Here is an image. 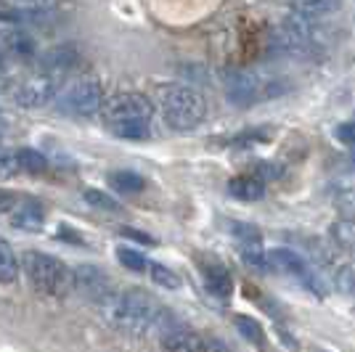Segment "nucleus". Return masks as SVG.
Returning a JSON list of instances; mask_svg holds the SVG:
<instances>
[{
  "mask_svg": "<svg viewBox=\"0 0 355 352\" xmlns=\"http://www.w3.org/2000/svg\"><path fill=\"white\" fill-rule=\"evenodd\" d=\"M98 313L112 328L130 337H164L178 328L175 318L167 313V308L157 305L151 297L141 292H109L98 302Z\"/></svg>",
  "mask_w": 355,
  "mask_h": 352,
  "instance_id": "f257e3e1",
  "label": "nucleus"
},
{
  "mask_svg": "<svg viewBox=\"0 0 355 352\" xmlns=\"http://www.w3.org/2000/svg\"><path fill=\"white\" fill-rule=\"evenodd\" d=\"M109 130L125 141H146L151 132V103L138 93H119L104 106Z\"/></svg>",
  "mask_w": 355,
  "mask_h": 352,
  "instance_id": "f03ea898",
  "label": "nucleus"
},
{
  "mask_svg": "<svg viewBox=\"0 0 355 352\" xmlns=\"http://www.w3.org/2000/svg\"><path fill=\"white\" fill-rule=\"evenodd\" d=\"M159 112L173 130H193L207 117V103L199 90L189 85H162L159 88Z\"/></svg>",
  "mask_w": 355,
  "mask_h": 352,
  "instance_id": "7ed1b4c3",
  "label": "nucleus"
},
{
  "mask_svg": "<svg viewBox=\"0 0 355 352\" xmlns=\"http://www.w3.org/2000/svg\"><path fill=\"white\" fill-rule=\"evenodd\" d=\"M21 267L27 273L30 286L37 294L45 297H61L74 286L72 270L61 263L59 257L45 254V252H24L21 254Z\"/></svg>",
  "mask_w": 355,
  "mask_h": 352,
  "instance_id": "20e7f679",
  "label": "nucleus"
},
{
  "mask_svg": "<svg viewBox=\"0 0 355 352\" xmlns=\"http://www.w3.org/2000/svg\"><path fill=\"white\" fill-rule=\"evenodd\" d=\"M223 88L231 103L236 106H252L257 101H270L276 96H282L286 85L279 82V77H270L257 69H236L223 77Z\"/></svg>",
  "mask_w": 355,
  "mask_h": 352,
  "instance_id": "39448f33",
  "label": "nucleus"
},
{
  "mask_svg": "<svg viewBox=\"0 0 355 352\" xmlns=\"http://www.w3.org/2000/svg\"><path fill=\"white\" fill-rule=\"evenodd\" d=\"M56 103L61 112H67L72 117H93L104 106V88L96 77L83 74V77L72 80L64 90H59Z\"/></svg>",
  "mask_w": 355,
  "mask_h": 352,
  "instance_id": "423d86ee",
  "label": "nucleus"
},
{
  "mask_svg": "<svg viewBox=\"0 0 355 352\" xmlns=\"http://www.w3.org/2000/svg\"><path fill=\"white\" fill-rule=\"evenodd\" d=\"M56 80H59V77L45 74V72H37L35 77H27L14 93L16 103L24 106V109H40V106H45L51 98L59 96V82H56Z\"/></svg>",
  "mask_w": 355,
  "mask_h": 352,
  "instance_id": "0eeeda50",
  "label": "nucleus"
},
{
  "mask_svg": "<svg viewBox=\"0 0 355 352\" xmlns=\"http://www.w3.org/2000/svg\"><path fill=\"white\" fill-rule=\"evenodd\" d=\"M72 279H74V289L83 294V297H88V299H96V302H101L106 294L114 292L112 279L106 276L98 265H77L72 270Z\"/></svg>",
  "mask_w": 355,
  "mask_h": 352,
  "instance_id": "6e6552de",
  "label": "nucleus"
},
{
  "mask_svg": "<svg viewBox=\"0 0 355 352\" xmlns=\"http://www.w3.org/2000/svg\"><path fill=\"white\" fill-rule=\"evenodd\" d=\"M77 48L69 43L64 45H53V48H48L45 53L37 56V69L45 74H53V77H61V74H67L72 69L74 64H77Z\"/></svg>",
  "mask_w": 355,
  "mask_h": 352,
  "instance_id": "1a4fd4ad",
  "label": "nucleus"
},
{
  "mask_svg": "<svg viewBox=\"0 0 355 352\" xmlns=\"http://www.w3.org/2000/svg\"><path fill=\"white\" fill-rule=\"evenodd\" d=\"M270 263L276 265V267H282L286 276H292V279L302 281V283H308L313 289H318V281H315V273H313V267L297 252H289V249H276L270 252Z\"/></svg>",
  "mask_w": 355,
  "mask_h": 352,
  "instance_id": "9d476101",
  "label": "nucleus"
},
{
  "mask_svg": "<svg viewBox=\"0 0 355 352\" xmlns=\"http://www.w3.org/2000/svg\"><path fill=\"white\" fill-rule=\"evenodd\" d=\"M8 215H11V222H14L16 228H21V231H32V234L43 231L45 212H43V206L37 204V202H32V199L19 202Z\"/></svg>",
  "mask_w": 355,
  "mask_h": 352,
  "instance_id": "9b49d317",
  "label": "nucleus"
},
{
  "mask_svg": "<svg viewBox=\"0 0 355 352\" xmlns=\"http://www.w3.org/2000/svg\"><path fill=\"white\" fill-rule=\"evenodd\" d=\"M228 193L234 196V199H241V202H257V199H263V193H266V183L260 180V177H234L231 183H228Z\"/></svg>",
  "mask_w": 355,
  "mask_h": 352,
  "instance_id": "f8f14e48",
  "label": "nucleus"
},
{
  "mask_svg": "<svg viewBox=\"0 0 355 352\" xmlns=\"http://www.w3.org/2000/svg\"><path fill=\"white\" fill-rule=\"evenodd\" d=\"M202 276H205L207 289L215 294V297H231L234 281H231V273H228L223 265H205V267H202Z\"/></svg>",
  "mask_w": 355,
  "mask_h": 352,
  "instance_id": "ddd939ff",
  "label": "nucleus"
},
{
  "mask_svg": "<svg viewBox=\"0 0 355 352\" xmlns=\"http://www.w3.org/2000/svg\"><path fill=\"white\" fill-rule=\"evenodd\" d=\"M19 260H16V252L14 247L6 241V238H0V283L3 286H11L16 283L19 279Z\"/></svg>",
  "mask_w": 355,
  "mask_h": 352,
  "instance_id": "4468645a",
  "label": "nucleus"
},
{
  "mask_svg": "<svg viewBox=\"0 0 355 352\" xmlns=\"http://www.w3.org/2000/svg\"><path fill=\"white\" fill-rule=\"evenodd\" d=\"M162 344L167 350H207V339H199L196 334L183 331V328H175V331L164 334Z\"/></svg>",
  "mask_w": 355,
  "mask_h": 352,
  "instance_id": "2eb2a0df",
  "label": "nucleus"
},
{
  "mask_svg": "<svg viewBox=\"0 0 355 352\" xmlns=\"http://www.w3.org/2000/svg\"><path fill=\"white\" fill-rule=\"evenodd\" d=\"M59 0H16V11L24 21H45Z\"/></svg>",
  "mask_w": 355,
  "mask_h": 352,
  "instance_id": "dca6fc26",
  "label": "nucleus"
},
{
  "mask_svg": "<svg viewBox=\"0 0 355 352\" xmlns=\"http://www.w3.org/2000/svg\"><path fill=\"white\" fill-rule=\"evenodd\" d=\"M3 51L16 56V59H32L35 56V43L24 32H11V35L3 37Z\"/></svg>",
  "mask_w": 355,
  "mask_h": 352,
  "instance_id": "f3484780",
  "label": "nucleus"
},
{
  "mask_svg": "<svg viewBox=\"0 0 355 352\" xmlns=\"http://www.w3.org/2000/svg\"><path fill=\"white\" fill-rule=\"evenodd\" d=\"M109 183H112V188L119 193L144 191V177L138 175V173H130V170H117V173H112V175H109Z\"/></svg>",
  "mask_w": 355,
  "mask_h": 352,
  "instance_id": "a211bd4d",
  "label": "nucleus"
},
{
  "mask_svg": "<svg viewBox=\"0 0 355 352\" xmlns=\"http://www.w3.org/2000/svg\"><path fill=\"white\" fill-rule=\"evenodd\" d=\"M16 161H19L21 173H30V175H40V173L48 170V159L40 151H35V148H19L16 151Z\"/></svg>",
  "mask_w": 355,
  "mask_h": 352,
  "instance_id": "6ab92c4d",
  "label": "nucleus"
},
{
  "mask_svg": "<svg viewBox=\"0 0 355 352\" xmlns=\"http://www.w3.org/2000/svg\"><path fill=\"white\" fill-rule=\"evenodd\" d=\"M292 3H295V11H300V14L321 19V16L331 14L340 0H292Z\"/></svg>",
  "mask_w": 355,
  "mask_h": 352,
  "instance_id": "aec40b11",
  "label": "nucleus"
},
{
  "mask_svg": "<svg viewBox=\"0 0 355 352\" xmlns=\"http://www.w3.org/2000/svg\"><path fill=\"white\" fill-rule=\"evenodd\" d=\"M148 273H151V281H154L157 286H162V289H170V292L180 289V276H178L175 270H170L167 265L151 263V265H148Z\"/></svg>",
  "mask_w": 355,
  "mask_h": 352,
  "instance_id": "412c9836",
  "label": "nucleus"
},
{
  "mask_svg": "<svg viewBox=\"0 0 355 352\" xmlns=\"http://www.w3.org/2000/svg\"><path fill=\"white\" fill-rule=\"evenodd\" d=\"M117 257H119V263L125 265L128 270H133V273H144L148 267V260L141 254V252H135V249H128V247H122V249L117 252Z\"/></svg>",
  "mask_w": 355,
  "mask_h": 352,
  "instance_id": "4be33fe9",
  "label": "nucleus"
},
{
  "mask_svg": "<svg viewBox=\"0 0 355 352\" xmlns=\"http://www.w3.org/2000/svg\"><path fill=\"white\" fill-rule=\"evenodd\" d=\"M334 283L342 294L347 297H355V267L353 265H342L340 270L334 273Z\"/></svg>",
  "mask_w": 355,
  "mask_h": 352,
  "instance_id": "5701e85b",
  "label": "nucleus"
},
{
  "mask_svg": "<svg viewBox=\"0 0 355 352\" xmlns=\"http://www.w3.org/2000/svg\"><path fill=\"white\" fill-rule=\"evenodd\" d=\"M331 236H334V241L340 244L342 249H347L350 254H355V222H340Z\"/></svg>",
  "mask_w": 355,
  "mask_h": 352,
  "instance_id": "b1692460",
  "label": "nucleus"
},
{
  "mask_svg": "<svg viewBox=\"0 0 355 352\" xmlns=\"http://www.w3.org/2000/svg\"><path fill=\"white\" fill-rule=\"evenodd\" d=\"M236 328L241 331V337L254 342V344H260L263 342V328H260V323L247 318V315H239L236 318Z\"/></svg>",
  "mask_w": 355,
  "mask_h": 352,
  "instance_id": "393cba45",
  "label": "nucleus"
},
{
  "mask_svg": "<svg viewBox=\"0 0 355 352\" xmlns=\"http://www.w3.org/2000/svg\"><path fill=\"white\" fill-rule=\"evenodd\" d=\"M85 202L90 206H98V209H106V212H114L117 209V202L112 196H106L104 191H85Z\"/></svg>",
  "mask_w": 355,
  "mask_h": 352,
  "instance_id": "a878e982",
  "label": "nucleus"
},
{
  "mask_svg": "<svg viewBox=\"0 0 355 352\" xmlns=\"http://www.w3.org/2000/svg\"><path fill=\"white\" fill-rule=\"evenodd\" d=\"M337 135H340V141L345 143V146H355V122L342 125L340 130H337Z\"/></svg>",
  "mask_w": 355,
  "mask_h": 352,
  "instance_id": "bb28decb",
  "label": "nucleus"
},
{
  "mask_svg": "<svg viewBox=\"0 0 355 352\" xmlns=\"http://www.w3.org/2000/svg\"><path fill=\"white\" fill-rule=\"evenodd\" d=\"M16 206V193L0 188V212H11Z\"/></svg>",
  "mask_w": 355,
  "mask_h": 352,
  "instance_id": "cd10ccee",
  "label": "nucleus"
},
{
  "mask_svg": "<svg viewBox=\"0 0 355 352\" xmlns=\"http://www.w3.org/2000/svg\"><path fill=\"white\" fill-rule=\"evenodd\" d=\"M340 204L342 209H347L350 215H355V188H347V191L340 193Z\"/></svg>",
  "mask_w": 355,
  "mask_h": 352,
  "instance_id": "c85d7f7f",
  "label": "nucleus"
},
{
  "mask_svg": "<svg viewBox=\"0 0 355 352\" xmlns=\"http://www.w3.org/2000/svg\"><path fill=\"white\" fill-rule=\"evenodd\" d=\"M125 236H130V238H135V241H144V244H151V238L144 234H135V231H125Z\"/></svg>",
  "mask_w": 355,
  "mask_h": 352,
  "instance_id": "c756f323",
  "label": "nucleus"
}]
</instances>
